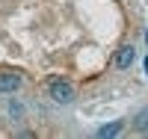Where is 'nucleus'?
I'll use <instances>...</instances> for the list:
<instances>
[{"label": "nucleus", "mask_w": 148, "mask_h": 139, "mask_svg": "<svg viewBox=\"0 0 148 139\" xmlns=\"http://www.w3.org/2000/svg\"><path fill=\"white\" fill-rule=\"evenodd\" d=\"M125 130V121H110V124H101L98 127V139H110V136H119Z\"/></svg>", "instance_id": "4"}, {"label": "nucleus", "mask_w": 148, "mask_h": 139, "mask_svg": "<svg viewBox=\"0 0 148 139\" xmlns=\"http://www.w3.org/2000/svg\"><path fill=\"white\" fill-rule=\"evenodd\" d=\"M21 83H24L21 74H15V71H3V74H0V95H12V92H18Z\"/></svg>", "instance_id": "2"}, {"label": "nucleus", "mask_w": 148, "mask_h": 139, "mask_svg": "<svg viewBox=\"0 0 148 139\" xmlns=\"http://www.w3.org/2000/svg\"><path fill=\"white\" fill-rule=\"evenodd\" d=\"M47 95H51L53 104L68 107L71 101H74V86H71L68 80H62V77H53V80H51V86H47Z\"/></svg>", "instance_id": "1"}, {"label": "nucleus", "mask_w": 148, "mask_h": 139, "mask_svg": "<svg viewBox=\"0 0 148 139\" xmlns=\"http://www.w3.org/2000/svg\"><path fill=\"white\" fill-rule=\"evenodd\" d=\"M133 127H136V133H148V107H142L133 116Z\"/></svg>", "instance_id": "5"}, {"label": "nucleus", "mask_w": 148, "mask_h": 139, "mask_svg": "<svg viewBox=\"0 0 148 139\" xmlns=\"http://www.w3.org/2000/svg\"><path fill=\"white\" fill-rule=\"evenodd\" d=\"M9 116H12V118H15V121H18V118L24 116V107L18 104V101H9Z\"/></svg>", "instance_id": "6"}, {"label": "nucleus", "mask_w": 148, "mask_h": 139, "mask_svg": "<svg viewBox=\"0 0 148 139\" xmlns=\"http://www.w3.org/2000/svg\"><path fill=\"white\" fill-rule=\"evenodd\" d=\"M133 59H136V47H133V45H121L119 53H116V68L119 71H127L133 65Z\"/></svg>", "instance_id": "3"}, {"label": "nucleus", "mask_w": 148, "mask_h": 139, "mask_svg": "<svg viewBox=\"0 0 148 139\" xmlns=\"http://www.w3.org/2000/svg\"><path fill=\"white\" fill-rule=\"evenodd\" d=\"M142 65H145V74H148V56H145V62H142Z\"/></svg>", "instance_id": "7"}]
</instances>
